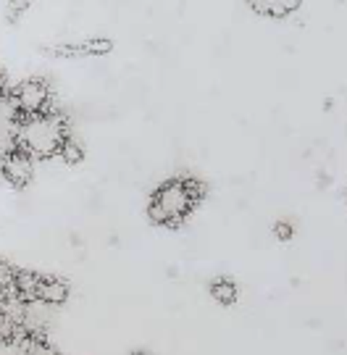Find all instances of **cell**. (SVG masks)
I'll return each mask as SVG.
<instances>
[{"label": "cell", "instance_id": "6da1fadb", "mask_svg": "<svg viewBox=\"0 0 347 355\" xmlns=\"http://www.w3.org/2000/svg\"><path fill=\"white\" fill-rule=\"evenodd\" d=\"M71 137L69 132V121L55 108L48 114H35L21 119V129H19V150L26 155L37 158V161H48L53 155L61 153V145Z\"/></svg>", "mask_w": 347, "mask_h": 355}, {"label": "cell", "instance_id": "7a4b0ae2", "mask_svg": "<svg viewBox=\"0 0 347 355\" xmlns=\"http://www.w3.org/2000/svg\"><path fill=\"white\" fill-rule=\"evenodd\" d=\"M193 208L195 203L184 190V182L181 179H168L150 195L148 216L158 227L179 229L184 224V218L193 214Z\"/></svg>", "mask_w": 347, "mask_h": 355}, {"label": "cell", "instance_id": "3957f363", "mask_svg": "<svg viewBox=\"0 0 347 355\" xmlns=\"http://www.w3.org/2000/svg\"><path fill=\"white\" fill-rule=\"evenodd\" d=\"M11 98L24 116L48 114L53 111V89L42 76H29L11 87Z\"/></svg>", "mask_w": 347, "mask_h": 355}, {"label": "cell", "instance_id": "277c9868", "mask_svg": "<svg viewBox=\"0 0 347 355\" xmlns=\"http://www.w3.org/2000/svg\"><path fill=\"white\" fill-rule=\"evenodd\" d=\"M24 114L19 111L11 92H0V155L19 150V129Z\"/></svg>", "mask_w": 347, "mask_h": 355}, {"label": "cell", "instance_id": "5b68a950", "mask_svg": "<svg viewBox=\"0 0 347 355\" xmlns=\"http://www.w3.org/2000/svg\"><path fill=\"white\" fill-rule=\"evenodd\" d=\"M35 158L24 150H13L0 155V177L11 184L13 190H26L35 179Z\"/></svg>", "mask_w": 347, "mask_h": 355}, {"label": "cell", "instance_id": "8992f818", "mask_svg": "<svg viewBox=\"0 0 347 355\" xmlns=\"http://www.w3.org/2000/svg\"><path fill=\"white\" fill-rule=\"evenodd\" d=\"M0 318H3V324L11 331L24 329L26 318H29V303L19 292L8 290L0 297Z\"/></svg>", "mask_w": 347, "mask_h": 355}, {"label": "cell", "instance_id": "52a82bcc", "mask_svg": "<svg viewBox=\"0 0 347 355\" xmlns=\"http://www.w3.org/2000/svg\"><path fill=\"white\" fill-rule=\"evenodd\" d=\"M71 295L69 282L61 277H42L37 287V303L42 305H64Z\"/></svg>", "mask_w": 347, "mask_h": 355}, {"label": "cell", "instance_id": "ba28073f", "mask_svg": "<svg viewBox=\"0 0 347 355\" xmlns=\"http://www.w3.org/2000/svg\"><path fill=\"white\" fill-rule=\"evenodd\" d=\"M39 279H42V277H39L37 271L21 268V271H16V277H13V292H19L26 303H37Z\"/></svg>", "mask_w": 347, "mask_h": 355}, {"label": "cell", "instance_id": "9c48e42d", "mask_svg": "<svg viewBox=\"0 0 347 355\" xmlns=\"http://www.w3.org/2000/svg\"><path fill=\"white\" fill-rule=\"evenodd\" d=\"M0 355H35L32 353V334L16 329L8 337H0Z\"/></svg>", "mask_w": 347, "mask_h": 355}, {"label": "cell", "instance_id": "30bf717a", "mask_svg": "<svg viewBox=\"0 0 347 355\" xmlns=\"http://www.w3.org/2000/svg\"><path fill=\"white\" fill-rule=\"evenodd\" d=\"M208 292H211V297L219 305H234L237 303V295H240L237 284L231 279H226V277H216V279L211 282Z\"/></svg>", "mask_w": 347, "mask_h": 355}, {"label": "cell", "instance_id": "8fae6325", "mask_svg": "<svg viewBox=\"0 0 347 355\" xmlns=\"http://www.w3.org/2000/svg\"><path fill=\"white\" fill-rule=\"evenodd\" d=\"M114 51V40L108 37H90L79 42V58H92V55H108Z\"/></svg>", "mask_w": 347, "mask_h": 355}, {"label": "cell", "instance_id": "7c38bea8", "mask_svg": "<svg viewBox=\"0 0 347 355\" xmlns=\"http://www.w3.org/2000/svg\"><path fill=\"white\" fill-rule=\"evenodd\" d=\"M58 158H61L66 166H79L82 161H84V148H82V142L74 140V137H69V140L61 145Z\"/></svg>", "mask_w": 347, "mask_h": 355}, {"label": "cell", "instance_id": "4fadbf2b", "mask_svg": "<svg viewBox=\"0 0 347 355\" xmlns=\"http://www.w3.org/2000/svg\"><path fill=\"white\" fill-rule=\"evenodd\" d=\"M303 6V0H269V19H287Z\"/></svg>", "mask_w": 347, "mask_h": 355}, {"label": "cell", "instance_id": "5bb4252c", "mask_svg": "<svg viewBox=\"0 0 347 355\" xmlns=\"http://www.w3.org/2000/svg\"><path fill=\"white\" fill-rule=\"evenodd\" d=\"M181 182H184V190H187V195L193 198V203L197 205L203 198H206V192H208V187H206V182L203 179H197V177H181Z\"/></svg>", "mask_w": 347, "mask_h": 355}, {"label": "cell", "instance_id": "9a60e30c", "mask_svg": "<svg viewBox=\"0 0 347 355\" xmlns=\"http://www.w3.org/2000/svg\"><path fill=\"white\" fill-rule=\"evenodd\" d=\"M13 277H16V268L0 258V295H6L8 290H13Z\"/></svg>", "mask_w": 347, "mask_h": 355}, {"label": "cell", "instance_id": "2e32d148", "mask_svg": "<svg viewBox=\"0 0 347 355\" xmlns=\"http://www.w3.org/2000/svg\"><path fill=\"white\" fill-rule=\"evenodd\" d=\"M274 237L279 242H290L295 237V224H292L290 218H279V221L274 224Z\"/></svg>", "mask_w": 347, "mask_h": 355}, {"label": "cell", "instance_id": "e0dca14e", "mask_svg": "<svg viewBox=\"0 0 347 355\" xmlns=\"http://www.w3.org/2000/svg\"><path fill=\"white\" fill-rule=\"evenodd\" d=\"M29 6H32V0H8V8H6V16H8V21H19L26 11H29Z\"/></svg>", "mask_w": 347, "mask_h": 355}, {"label": "cell", "instance_id": "ac0fdd59", "mask_svg": "<svg viewBox=\"0 0 347 355\" xmlns=\"http://www.w3.org/2000/svg\"><path fill=\"white\" fill-rule=\"evenodd\" d=\"M0 92H11V85H8V71L0 66Z\"/></svg>", "mask_w": 347, "mask_h": 355}, {"label": "cell", "instance_id": "d6986e66", "mask_svg": "<svg viewBox=\"0 0 347 355\" xmlns=\"http://www.w3.org/2000/svg\"><path fill=\"white\" fill-rule=\"evenodd\" d=\"M129 355H150V353H148V350H132Z\"/></svg>", "mask_w": 347, "mask_h": 355}, {"label": "cell", "instance_id": "ffe728a7", "mask_svg": "<svg viewBox=\"0 0 347 355\" xmlns=\"http://www.w3.org/2000/svg\"><path fill=\"white\" fill-rule=\"evenodd\" d=\"M53 355H58V353H53Z\"/></svg>", "mask_w": 347, "mask_h": 355}]
</instances>
